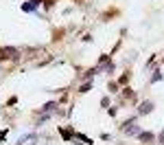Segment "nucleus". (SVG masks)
Masks as SVG:
<instances>
[{"instance_id":"1","label":"nucleus","mask_w":164,"mask_h":145,"mask_svg":"<svg viewBox=\"0 0 164 145\" xmlns=\"http://www.w3.org/2000/svg\"><path fill=\"white\" fill-rule=\"evenodd\" d=\"M140 141L142 143H151L153 141V134L151 132H140Z\"/></svg>"},{"instance_id":"3","label":"nucleus","mask_w":164,"mask_h":145,"mask_svg":"<svg viewBox=\"0 0 164 145\" xmlns=\"http://www.w3.org/2000/svg\"><path fill=\"white\" fill-rule=\"evenodd\" d=\"M33 9H35L33 2H24V5H22V11H33Z\"/></svg>"},{"instance_id":"6","label":"nucleus","mask_w":164,"mask_h":145,"mask_svg":"<svg viewBox=\"0 0 164 145\" xmlns=\"http://www.w3.org/2000/svg\"><path fill=\"white\" fill-rule=\"evenodd\" d=\"M31 2H33V5H35V7H37V5H40V0H31Z\"/></svg>"},{"instance_id":"2","label":"nucleus","mask_w":164,"mask_h":145,"mask_svg":"<svg viewBox=\"0 0 164 145\" xmlns=\"http://www.w3.org/2000/svg\"><path fill=\"white\" fill-rule=\"evenodd\" d=\"M151 110H153V103H142V106H140V114H147V112H151Z\"/></svg>"},{"instance_id":"4","label":"nucleus","mask_w":164,"mask_h":145,"mask_svg":"<svg viewBox=\"0 0 164 145\" xmlns=\"http://www.w3.org/2000/svg\"><path fill=\"white\" fill-rule=\"evenodd\" d=\"M61 134H63V139H66V141L72 139V132H70V130H61Z\"/></svg>"},{"instance_id":"5","label":"nucleus","mask_w":164,"mask_h":145,"mask_svg":"<svg viewBox=\"0 0 164 145\" xmlns=\"http://www.w3.org/2000/svg\"><path fill=\"white\" fill-rule=\"evenodd\" d=\"M160 143H164V132H162V134H160Z\"/></svg>"}]
</instances>
